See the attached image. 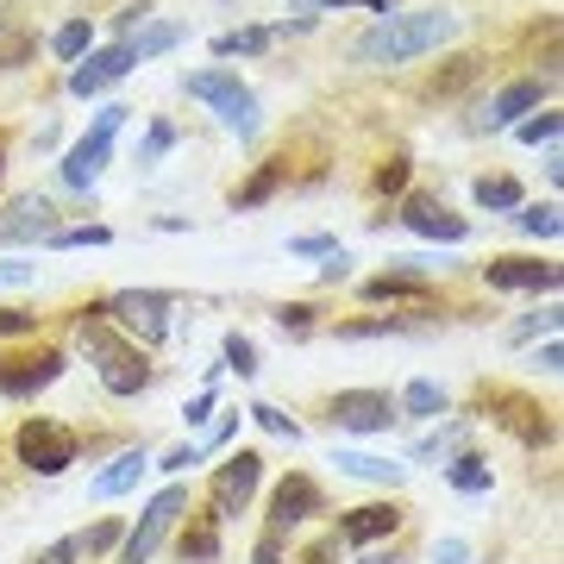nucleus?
<instances>
[{
	"label": "nucleus",
	"mask_w": 564,
	"mask_h": 564,
	"mask_svg": "<svg viewBox=\"0 0 564 564\" xmlns=\"http://www.w3.org/2000/svg\"><path fill=\"white\" fill-rule=\"evenodd\" d=\"M258 477H263V458H258V452H232V458L214 470L207 514H214V521H232V514H245V502L258 496Z\"/></svg>",
	"instance_id": "9"
},
{
	"label": "nucleus",
	"mask_w": 564,
	"mask_h": 564,
	"mask_svg": "<svg viewBox=\"0 0 564 564\" xmlns=\"http://www.w3.org/2000/svg\"><path fill=\"white\" fill-rule=\"evenodd\" d=\"M433 564H470V540H458V533H445V540L433 545Z\"/></svg>",
	"instance_id": "39"
},
{
	"label": "nucleus",
	"mask_w": 564,
	"mask_h": 564,
	"mask_svg": "<svg viewBox=\"0 0 564 564\" xmlns=\"http://www.w3.org/2000/svg\"><path fill=\"white\" fill-rule=\"evenodd\" d=\"M333 464H339L345 477H364V484H402L408 470L389 458H370V452H333Z\"/></svg>",
	"instance_id": "20"
},
{
	"label": "nucleus",
	"mask_w": 564,
	"mask_h": 564,
	"mask_svg": "<svg viewBox=\"0 0 564 564\" xmlns=\"http://www.w3.org/2000/svg\"><path fill=\"white\" fill-rule=\"evenodd\" d=\"M289 251H295V258H326V251H339V245L321 239V232H307V239H289Z\"/></svg>",
	"instance_id": "44"
},
{
	"label": "nucleus",
	"mask_w": 564,
	"mask_h": 564,
	"mask_svg": "<svg viewBox=\"0 0 564 564\" xmlns=\"http://www.w3.org/2000/svg\"><path fill=\"white\" fill-rule=\"evenodd\" d=\"M558 364H564V351H558V339H545V345H540V370H558Z\"/></svg>",
	"instance_id": "49"
},
{
	"label": "nucleus",
	"mask_w": 564,
	"mask_h": 564,
	"mask_svg": "<svg viewBox=\"0 0 564 564\" xmlns=\"http://www.w3.org/2000/svg\"><path fill=\"white\" fill-rule=\"evenodd\" d=\"M182 88H188L195 101L214 107L232 132H245V139L258 132V95L239 82V69H195V76H182Z\"/></svg>",
	"instance_id": "4"
},
{
	"label": "nucleus",
	"mask_w": 564,
	"mask_h": 564,
	"mask_svg": "<svg viewBox=\"0 0 564 564\" xmlns=\"http://www.w3.org/2000/svg\"><path fill=\"white\" fill-rule=\"evenodd\" d=\"M232 433H239V421H220V426H214V440H207V452H220V445L232 440Z\"/></svg>",
	"instance_id": "51"
},
{
	"label": "nucleus",
	"mask_w": 564,
	"mask_h": 564,
	"mask_svg": "<svg viewBox=\"0 0 564 564\" xmlns=\"http://www.w3.org/2000/svg\"><path fill=\"white\" fill-rule=\"evenodd\" d=\"M282 176H289V163H263L258 176L245 182L239 195H232V207H258V202H270V195L282 188Z\"/></svg>",
	"instance_id": "26"
},
{
	"label": "nucleus",
	"mask_w": 564,
	"mask_h": 564,
	"mask_svg": "<svg viewBox=\"0 0 564 564\" xmlns=\"http://www.w3.org/2000/svg\"><path fill=\"white\" fill-rule=\"evenodd\" d=\"M88 44H95V25H88V20H69V25H57L51 51H57L63 63H76V57H88Z\"/></svg>",
	"instance_id": "28"
},
{
	"label": "nucleus",
	"mask_w": 564,
	"mask_h": 564,
	"mask_svg": "<svg viewBox=\"0 0 564 564\" xmlns=\"http://www.w3.org/2000/svg\"><path fill=\"white\" fill-rule=\"evenodd\" d=\"M176 39H182V25L158 20V25H144L139 39H126V51H132V63H144V57H163V51H170Z\"/></svg>",
	"instance_id": "25"
},
{
	"label": "nucleus",
	"mask_w": 564,
	"mask_h": 564,
	"mask_svg": "<svg viewBox=\"0 0 564 564\" xmlns=\"http://www.w3.org/2000/svg\"><path fill=\"white\" fill-rule=\"evenodd\" d=\"M464 440H470V426H445V433H426V440L421 445H414V458H421V464H433V458H445V452H458V445Z\"/></svg>",
	"instance_id": "31"
},
{
	"label": "nucleus",
	"mask_w": 564,
	"mask_h": 564,
	"mask_svg": "<svg viewBox=\"0 0 564 564\" xmlns=\"http://www.w3.org/2000/svg\"><path fill=\"white\" fill-rule=\"evenodd\" d=\"M82 552H88V558H107V552H113V545H120V521H101L95 527V533H88V540H76Z\"/></svg>",
	"instance_id": "35"
},
{
	"label": "nucleus",
	"mask_w": 564,
	"mask_h": 564,
	"mask_svg": "<svg viewBox=\"0 0 564 564\" xmlns=\"http://www.w3.org/2000/svg\"><path fill=\"white\" fill-rule=\"evenodd\" d=\"M144 13H151V7H144V0H132V7H126V13H120V32H132V25L144 20Z\"/></svg>",
	"instance_id": "50"
},
{
	"label": "nucleus",
	"mask_w": 564,
	"mask_h": 564,
	"mask_svg": "<svg viewBox=\"0 0 564 564\" xmlns=\"http://www.w3.org/2000/svg\"><path fill=\"white\" fill-rule=\"evenodd\" d=\"M63 351L57 345H32V351H7V358H0V395H7V402H32V395H39V389H51L63 377Z\"/></svg>",
	"instance_id": "6"
},
{
	"label": "nucleus",
	"mask_w": 564,
	"mask_h": 564,
	"mask_svg": "<svg viewBox=\"0 0 564 564\" xmlns=\"http://www.w3.org/2000/svg\"><path fill=\"white\" fill-rule=\"evenodd\" d=\"M144 470H151V458H144V445L139 452H120V458L107 464L101 477H95V484H88V496H95V502H113V496H126V489H139V477Z\"/></svg>",
	"instance_id": "17"
},
{
	"label": "nucleus",
	"mask_w": 564,
	"mask_h": 564,
	"mask_svg": "<svg viewBox=\"0 0 564 564\" xmlns=\"http://www.w3.org/2000/svg\"><path fill=\"white\" fill-rule=\"evenodd\" d=\"M484 282L489 289H533V295H552L558 289V263H540V258H489L484 263Z\"/></svg>",
	"instance_id": "15"
},
{
	"label": "nucleus",
	"mask_w": 564,
	"mask_h": 564,
	"mask_svg": "<svg viewBox=\"0 0 564 564\" xmlns=\"http://www.w3.org/2000/svg\"><path fill=\"white\" fill-rule=\"evenodd\" d=\"M514 220H521V232H533V239H558V202H545V207H514Z\"/></svg>",
	"instance_id": "29"
},
{
	"label": "nucleus",
	"mask_w": 564,
	"mask_h": 564,
	"mask_svg": "<svg viewBox=\"0 0 564 564\" xmlns=\"http://www.w3.org/2000/svg\"><path fill=\"white\" fill-rule=\"evenodd\" d=\"M351 276V258L345 251H326V263H321V282H345Z\"/></svg>",
	"instance_id": "46"
},
{
	"label": "nucleus",
	"mask_w": 564,
	"mask_h": 564,
	"mask_svg": "<svg viewBox=\"0 0 564 564\" xmlns=\"http://www.w3.org/2000/svg\"><path fill=\"white\" fill-rule=\"evenodd\" d=\"M76 339H82V351H88V364H95V377H101L107 395H139V389H151V358L126 333L107 326L101 307H82Z\"/></svg>",
	"instance_id": "2"
},
{
	"label": "nucleus",
	"mask_w": 564,
	"mask_h": 564,
	"mask_svg": "<svg viewBox=\"0 0 564 564\" xmlns=\"http://www.w3.org/2000/svg\"><path fill=\"white\" fill-rule=\"evenodd\" d=\"M326 414H333L339 433H389V426L402 421V408H395L389 389H339Z\"/></svg>",
	"instance_id": "8"
},
{
	"label": "nucleus",
	"mask_w": 564,
	"mask_h": 564,
	"mask_svg": "<svg viewBox=\"0 0 564 564\" xmlns=\"http://www.w3.org/2000/svg\"><path fill=\"white\" fill-rule=\"evenodd\" d=\"M182 508H188V489H182V484H170L163 496H151V508L139 514V527L126 533V552H120V564H144V558H151V552L163 545V533L176 527V514H182Z\"/></svg>",
	"instance_id": "10"
},
{
	"label": "nucleus",
	"mask_w": 564,
	"mask_h": 564,
	"mask_svg": "<svg viewBox=\"0 0 564 564\" xmlns=\"http://www.w3.org/2000/svg\"><path fill=\"white\" fill-rule=\"evenodd\" d=\"M326 508V496H321V484L314 477H282L276 484V496H270V533H282V527H302V521H314Z\"/></svg>",
	"instance_id": "12"
},
{
	"label": "nucleus",
	"mask_w": 564,
	"mask_h": 564,
	"mask_svg": "<svg viewBox=\"0 0 564 564\" xmlns=\"http://www.w3.org/2000/svg\"><path fill=\"white\" fill-rule=\"evenodd\" d=\"M113 239V232H107V226H57V232H51V251H82V245H107Z\"/></svg>",
	"instance_id": "30"
},
{
	"label": "nucleus",
	"mask_w": 564,
	"mask_h": 564,
	"mask_svg": "<svg viewBox=\"0 0 564 564\" xmlns=\"http://www.w3.org/2000/svg\"><path fill=\"white\" fill-rule=\"evenodd\" d=\"M276 326H282V333H307V326H314V307H307V302L276 307Z\"/></svg>",
	"instance_id": "38"
},
{
	"label": "nucleus",
	"mask_w": 564,
	"mask_h": 564,
	"mask_svg": "<svg viewBox=\"0 0 564 564\" xmlns=\"http://www.w3.org/2000/svg\"><path fill=\"white\" fill-rule=\"evenodd\" d=\"M540 82H508L502 95H496V101H489V126H521L527 113H533V107H540Z\"/></svg>",
	"instance_id": "18"
},
{
	"label": "nucleus",
	"mask_w": 564,
	"mask_h": 564,
	"mask_svg": "<svg viewBox=\"0 0 564 564\" xmlns=\"http://www.w3.org/2000/svg\"><path fill=\"white\" fill-rule=\"evenodd\" d=\"M514 132H521V144H558V113H540V120H521Z\"/></svg>",
	"instance_id": "34"
},
{
	"label": "nucleus",
	"mask_w": 564,
	"mask_h": 564,
	"mask_svg": "<svg viewBox=\"0 0 564 564\" xmlns=\"http://www.w3.org/2000/svg\"><path fill=\"white\" fill-rule=\"evenodd\" d=\"M258 564H282V533H263L258 540Z\"/></svg>",
	"instance_id": "48"
},
{
	"label": "nucleus",
	"mask_w": 564,
	"mask_h": 564,
	"mask_svg": "<svg viewBox=\"0 0 564 564\" xmlns=\"http://www.w3.org/2000/svg\"><path fill=\"white\" fill-rule=\"evenodd\" d=\"M477 207H496V214H508V207H521V182L514 176H477Z\"/></svg>",
	"instance_id": "24"
},
{
	"label": "nucleus",
	"mask_w": 564,
	"mask_h": 564,
	"mask_svg": "<svg viewBox=\"0 0 564 564\" xmlns=\"http://www.w3.org/2000/svg\"><path fill=\"white\" fill-rule=\"evenodd\" d=\"M0 170H7V151H0Z\"/></svg>",
	"instance_id": "55"
},
{
	"label": "nucleus",
	"mask_w": 564,
	"mask_h": 564,
	"mask_svg": "<svg viewBox=\"0 0 564 564\" xmlns=\"http://www.w3.org/2000/svg\"><path fill=\"white\" fill-rule=\"evenodd\" d=\"M458 13H445V7H426V13H389L377 32H364L358 63H408V57H426V51H440V44L458 39Z\"/></svg>",
	"instance_id": "1"
},
{
	"label": "nucleus",
	"mask_w": 564,
	"mask_h": 564,
	"mask_svg": "<svg viewBox=\"0 0 564 564\" xmlns=\"http://www.w3.org/2000/svg\"><path fill=\"white\" fill-rule=\"evenodd\" d=\"M364 564H395V558H383V552H370V558H364Z\"/></svg>",
	"instance_id": "54"
},
{
	"label": "nucleus",
	"mask_w": 564,
	"mask_h": 564,
	"mask_svg": "<svg viewBox=\"0 0 564 564\" xmlns=\"http://www.w3.org/2000/svg\"><path fill=\"white\" fill-rule=\"evenodd\" d=\"M445 477H452V489H464V496H484L489 489V464L477 458V452H464L458 464H445Z\"/></svg>",
	"instance_id": "27"
},
{
	"label": "nucleus",
	"mask_w": 564,
	"mask_h": 564,
	"mask_svg": "<svg viewBox=\"0 0 564 564\" xmlns=\"http://www.w3.org/2000/svg\"><path fill=\"white\" fill-rule=\"evenodd\" d=\"M188 464H202V452H195V445H176V452H163V464H158V470H170V477H182Z\"/></svg>",
	"instance_id": "43"
},
{
	"label": "nucleus",
	"mask_w": 564,
	"mask_h": 564,
	"mask_svg": "<svg viewBox=\"0 0 564 564\" xmlns=\"http://www.w3.org/2000/svg\"><path fill=\"white\" fill-rule=\"evenodd\" d=\"M270 39H276L270 25H245V32H220V39H214V57H258V51H263Z\"/></svg>",
	"instance_id": "23"
},
{
	"label": "nucleus",
	"mask_w": 564,
	"mask_h": 564,
	"mask_svg": "<svg viewBox=\"0 0 564 564\" xmlns=\"http://www.w3.org/2000/svg\"><path fill=\"white\" fill-rule=\"evenodd\" d=\"M207 414H214V383H207L202 395H195V402L182 408V421H188V426H207Z\"/></svg>",
	"instance_id": "45"
},
{
	"label": "nucleus",
	"mask_w": 564,
	"mask_h": 564,
	"mask_svg": "<svg viewBox=\"0 0 564 564\" xmlns=\"http://www.w3.org/2000/svg\"><path fill=\"white\" fill-rule=\"evenodd\" d=\"M220 358H226V370H239V377H258V345L245 339V333H226Z\"/></svg>",
	"instance_id": "32"
},
{
	"label": "nucleus",
	"mask_w": 564,
	"mask_h": 564,
	"mask_svg": "<svg viewBox=\"0 0 564 564\" xmlns=\"http://www.w3.org/2000/svg\"><path fill=\"white\" fill-rule=\"evenodd\" d=\"M182 558H195V564L220 558V521H214V514H195V521H188V533H182Z\"/></svg>",
	"instance_id": "22"
},
{
	"label": "nucleus",
	"mask_w": 564,
	"mask_h": 564,
	"mask_svg": "<svg viewBox=\"0 0 564 564\" xmlns=\"http://www.w3.org/2000/svg\"><path fill=\"white\" fill-rule=\"evenodd\" d=\"M13 333H39V314H25V307H0V339H13Z\"/></svg>",
	"instance_id": "37"
},
{
	"label": "nucleus",
	"mask_w": 564,
	"mask_h": 564,
	"mask_svg": "<svg viewBox=\"0 0 564 564\" xmlns=\"http://www.w3.org/2000/svg\"><path fill=\"white\" fill-rule=\"evenodd\" d=\"M170 307H176V302H170L163 289H120L101 314H107V326H113V333H126L139 351H151V345L170 339Z\"/></svg>",
	"instance_id": "3"
},
{
	"label": "nucleus",
	"mask_w": 564,
	"mask_h": 564,
	"mask_svg": "<svg viewBox=\"0 0 564 564\" xmlns=\"http://www.w3.org/2000/svg\"><path fill=\"white\" fill-rule=\"evenodd\" d=\"M51 232H57V207L44 195H20L0 214V245H32V239H51Z\"/></svg>",
	"instance_id": "13"
},
{
	"label": "nucleus",
	"mask_w": 564,
	"mask_h": 564,
	"mask_svg": "<svg viewBox=\"0 0 564 564\" xmlns=\"http://www.w3.org/2000/svg\"><path fill=\"white\" fill-rule=\"evenodd\" d=\"M377 188H383V195H395V188H408V158H389L383 170H377Z\"/></svg>",
	"instance_id": "42"
},
{
	"label": "nucleus",
	"mask_w": 564,
	"mask_h": 564,
	"mask_svg": "<svg viewBox=\"0 0 564 564\" xmlns=\"http://www.w3.org/2000/svg\"><path fill=\"white\" fill-rule=\"evenodd\" d=\"M120 76H132V51L126 44H107V51H88V63H76L69 69V95H101V88H113Z\"/></svg>",
	"instance_id": "14"
},
{
	"label": "nucleus",
	"mask_w": 564,
	"mask_h": 564,
	"mask_svg": "<svg viewBox=\"0 0 564 564\" xmlns=\"http://www.w3.org/2000/svg\"><path fill=\"white\" fill-rule=\"evenodd\" d=\"M39 282V263H20V258H0V289H25Z\"/></svg>",
	"instance_id": "36"
},
{
	"label": "nucleus",
	"mask_w": 564,
	"mask_h": 564,
	"mask_svg": "<svg viewBox=\"0 0 564 564\" xmlns=\"http://www.w3.org/2000/svg\"><path fill=\"white\" fill-rule=\"evenodd\" d=\"M76 558H82V545H76V540H57V545H51V552H44L39 564H76Z\"/></svg>",
	"instance_id": "47"
},
{
	"label": "nucleus",
	"mask_w": 564,
	"mask_h": 564,
	"mask_svg": "<svg viewBox=\"0 0 564 564\" xmlns=\"http://www.w3.org/2000/svg\"><path fill=\"white\" fill-rule=\"evenodd\" d=\"M295 564H333V545H307V552H302Z\"/></svg>",
	"instance_id": "52"
},
{
	"label": "nucleus",
	"mask_w": 564,
	"mask_h": 564,
	"mask_svg": "<svg viewBox=\"0 0 564 564\" xmlns=\"http://www.w3.org/2000/svg\"><path fill=\"white\" fill-rule=\"evenodd\" d=\"M395 527H402V514H395L389 502H364V508H351V514L339 521V540L345 545H370V540H389Z\"/></svg>",
	"instance_id": "16"
},
{
	"label": "nucleus",
	"mask_w": 564,
	"mask_h": 564,
	"mask_svg": "<svg viewBox=\"0 0 564 564\" xmlns=\"http://www.w3.org/2000/svg\"><path fill=\"white\" fill-rule=\"evenodd\" d=\"M533 333H558V307H540V314H527L514 326V339H533Z\"/></svg>",
	"instance_id": "40"
},
{
	"label": "nucleus",
	"mask_w": 564,
	"mask_h": 564,
	"mask_svg": "<svg viewBox=\"0 0 564 564\" xmlns=\"http://www.w3.org/2000/svg\"><path fill=\"white\" fill-rule=\"evenodd\" d=\"M370 302H426V276L421 270H389V276H370L364 282Z\"/></svg>",
	"instance_id": "19"
},
{
	"label": "nucleus",
	"mask_w": 564,
	"mask_h": 564,
	"mask_svg": "<svg viewBox=\"0 0 564 564\" xmlns=\"http://www.w3.org/2000/svg\"><path fill=\"white\" fill-rule=\"evenodd\" d=\"M13 445H20V464H32L39 477H63V470L76 464V433H69L63 421H44V414L25 421Z\"/></svg>",
	"instance_id": "7"
},
{
	"label": "nucleus",
	"mask_w": 564,
	"mask_h": 564,
	"mask_svg": "<svg viewBox=\"0 0 564 564\" xmlns=\"http://www.w3.org/2000/svg\"><path fill=\"white\" fill-rule=\"evenodd\" d=\"M126 113H132V107L107 101L101 113H95V126H88V139L69 144V158H63V182H69V188H95V176H101L107 158H113V132L126 126Z\"/></svg>",
	"instance_id": "5"
},
{
	"label": "nucleus",
	"mask_w": 564,
	"mask_h": 564,
	"mask_svg": "<svg viewBox=\"0 0 564 564\" xmlns=\"http://www.w3.org/2000/svg\"><path fill=\"white\" fill-rule=\"evenodd\" d=\"M395 408H402V414H414V421H440V414H445V389L433 383V377H414V383L395 395Z\"/></svg>",
	"instance_id": "21"
},
{
	"label": "nucleus",
	"mask_w": 564,
	"mask_h": 564,
	"mask_svg": "<svg viewBox=\"0 0 564 564\" xmlns=\"http://www.w3.org/2000/svg\"><path fill=\"white\" fill-rule=\"evenodd\" d=\"M176 144V126H151V139H144V151H139V163H158L163 151Z\"/></svg>",
	"instance_id": "41"
},
{
	"label": "nucleus",
	"mask_w": 564,
	"mask_h": 564,
	"mask_svg": "<svg viewBox=\"0 0 564 564\" xmlns=\"http://www.w3.org/2000/svg\"><path fill=\"white\" fill-rule=\"evenodd\" d=\"M326 7L339 13V7H389V0H326Z\"/></svg>",
	"instance_id": "53"
},
{
	"label": "nucleus",
	"mask_w": 564,
	"mask_h": 564,
	"mask_svg": "<svg viewBox=\"0 0 564 564\" xmlns=\"http://www.w3.org/2000/svg\"><path fill=\"white\" fill-rule=\"evenodd\" d=\"M251 421H258L263 433H276V440H302V426L289 421L282 408H270V402H251Z\"/></svg>",
	"instance_id": "33"
},
{
	"label": "nucleus",
	"mask_w": 564,
	"mask_h": 564,
	"mask_svg": "<svg viewBox=\"0 0 564 564\" xmlns=\"http://www.w3.org/2000/svg\"><path fill=\"white\" fill-rule=\"evenodd\" d=\"M402 226H408V232H421V239H440V245H464V239H470V220L452 214L445 202H433V195H408V202H402Z\"/></svg>",
	"instance_id": "11"
}]
</instances>
